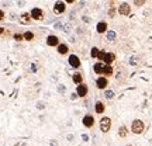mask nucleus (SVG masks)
<instances>
[{
  "mask_svg": "<svg viewBox=\"0 0 152 146\" xmlns=\"http://www.w3.org/2000/svg\"><path fill=\"white\" fill-rule=\"evenodd\" d=\"M131 132L132 134H135V135H141L142 132L145 131V124H144V121L141 119H134L132 122H131Z\"/></svg>",
  "mask_w": 152,
  "mask_h": 146,
  "instance_id": "f257e3e1",
  "label": "nucleus"
},
{
  "mask_svg": "<svg viewBox=\"0 0 152 146\" xmlns=\"http://www.w3.org/2000/svg\"><path fill=\"white\" fill-rule=\"evenodd\" d=\"M30 14H31L33 21H42L44 17H45V11L41 7H33L31 11H30Z\"/></svg>",
  "mask_w": 152,
  "mask_h": 146,
  "instance_id": "f03ea898",
  "label": "nucleus"
},
{
  "mask_svg": "<svg viewBox=\"0 0 152 146\" xmlns=\"http://www.w3.org/2000/svg\"><path fill=\"white\" fill-rule=\"evenodd\" d=\"M99 126H100V131L103 134H107L110 129H111V118L110 117H102L100 118V122H99Z\"/></svg>",
  "mask_w": 152,
  "mask_h": 146,
  "instance_id": "7ed1b4c3",
  "label": "nucleus"
},
{
  "mask_svg": "<svg viewBox=\"0 0 152 146\" xmlns=\"http://www.w3.org/2000/svg\"><path fill=\"white\" fill-rule=\"evenodd\" d=\"M65 11H66V3L64 0H56L54 3V13L58 14V16H61V14H64Z\"/></svg>",
  "mask_w": 152,
  "mask_h": 146,
  "instance_id": "20e7f679",
  "label": "nucleus"
},
{
  "mask_svg": "<svg viewBox=\"0 0 152 146\" xmlns=\"http://www.w3.org/2000/svg\"><path fill=\"white\" fill-rule=\"evenodd\" d=\"M96 87L99 90H106L109 87V77L106 76H97L96 79Z\"/></svg>",
  "mask_w": 152,
  "mask_h": 146,
  "instance_id": "39448f33",
  "label": "nucleus"
},
{
  "mask_svg": "<svg viewBox=\"0 0 152 146\" xmlns=\"http://www.w3.org/2000/svg\"><path fill=\"white\" fill-rule=\"evenodd\" d=\"M45 44H47V46H49V48H56V46L61 44V41H59V38H58V35L51 34V35H48V37H47Z\"/></svg>",
  "mask_w": 152,
  "mask_h": 146,
  "instance_id": "423d86ee",
  "label": "nucleus"
},
{
  "mask_svg": "<svg viewBox=\"0 0 152 146\" xmlns=\"http://www.w3.org/2000/svg\"><path fill=\"white\" fill-rule=\"evenodd\" d=\"M68 62H69L71 68H73V69H80L82 62H80V58H79L77 55H75V54L69 55V58H68Z\"/></svg>",
  "mask_w": 152,
  "mask_h": 146,
  "instance_id": "0eeeda50",
  "label": "nucleus"
},
{
  "mask_svg": "<svg viewBox=\"0 0 152 146\" xmlns=\"http://www.w3.org/2000/svg\"><path fill=\"white\" fill-rule=\"evenodd\" d=\"M117 13H118L120 16L123 17H127L131 14V6L128 4V3H121V4L118 6V9H117Z\"/></svg>",
  "mask_w": 152,
  "mask_h": 146,
  "instance_id": "6e6552de",
  "label": "nucleus"
},
{
  "mask_svg": "<svg viewBox=\"0 0 152 146\" xmlns=\"http://www.w3.org/2000/svg\"><path fill=\"white\" fill-rule=\"evenodd\" d=\"M87 93H89V87H87V84L82 83V84H77V86H76V96H77V97L85 98L87 96Z\"/></svg>",
  "mask_w": 152,
  "mask_h": 146,
  "instance_id": "1a4fd4ad",
  "label": "nucleus"
},
{
  "mask_svg": "<svg viewBox=\"0 0 152 146\" xmlns=\"http://www.w3.org/2000/svg\"><path fill=\"white\" fill-rule=\"evenodd\" d=\"M82 124H83L85 128H93L94 126V118H93V115H90V114L85 115L83 119H82Z\"/></svg>",
  "mask_w": 152,
  "mask_h": 146,
  "instance_id": "9d476101",
  "label": "nucleus"
},
{
  "mask_svg": "<svg viewBox=\"0 0 152 146\" xmlns=\"http://www.w3.org/2000/svg\"><path fill=\"white\" fill-rule=\"evenodd\" d=\"M96 31H97L99 34L107 33V31H109V24H107V21H99L97 25H96Z\"/></svg>",
  "mask_w": 152,
  "mask_h": 146,
  "instance_id": "9b49d317",
  "label": "nucleus"
},
{
  "mask_svg": "<svg viewBox=\"0 0 152 146\" xmlns=\"http://www.w3.org/2000/svg\"><path fill=\"white\" fill-rule=\"evenodd\" d=\"M56 52L59 55H62V56H65V55L69 54V45L68 44H62L61 42L58 46H56Z\"/></svg>",
  "mask_w": 152,
  "mask_h": 146,
  "instance_id": "f8f14e48",
  "label": "nucleus"
},
{
  "mask_svg": "<svg viewBox=\"0 0 152 146\" xmlns=\"http://www.w3.org/2000/svg\"><path fill=\"white\" fill-rule=\"evenodd\" d=\"M31 21H33V18H31L30 11H24L20 14V23L21 24H31Z\"/></svg>",
  "mask_w": 152,
  "mask_h": 146,
  "instance_id": "ddd939ff",
  "label": "nucleus"
},
{
  "mask_svg": "<svg viewBox=\"0 0 152 146\" xmlns=\"http://www.w3.org/2000/svg\"><path fill=\"white\" fill-rule=\"evenodd\" d=\"M114 60H115V54L114 52H106V56H104L103 60L104 65H113Z\"/></svg>",
  "mask_w": 152,
  "mask_h": 146,
  "instance_id": "4468645a",
  "label": "nucleus"
},
{
  "mask_svg": "<svg viewBox=\"0 0 152 146\" xmlns=\"http://www.w3.org/2000/svg\"><path fill=\"white\" fill-rule=\"evenodd\" d=\"M103 68H104L103 62H96V63L93 65V72H94L97 76H102L103 75Z\"/></svg>",
  "mask_w": 152,
  "mask_h": 146,
  "instance_id": "2eb2a0df",
  "label": "nucleus"
},
{
  "mask_svg": "<svg viewBox=\"0 0 152 146\" xmlns=\"http://www.w3.org/2000/svg\"><path fill=\"white\" fill-rule=\"evenodd\" d=\"M104 111H106V105H104L102 101H97V103L94 104V113H96V114L102 115Z\"/></svg>",
  "mask_w": 152,
  "mask_h": 146,
  "instance_id": "dca6fc26",
  "label": "nucleus"
},
{
  "mask_svg": "<svg viewBox=\"0 0 152 146\" xmlns=\"http://www.w3.org/2000/svg\"><path fill=\"white\" fill-rule=\"evenodd\" d=\"M113 75H114L113 65H104V68H103V75H102V76L110 77V76H113Z\"/></svg>",
  "mask_w": 152,
  "mask_h": 146,
  "instance_id": "f3484780",
  "label": "nucleus"
},
{
  "mask_svg": "<svg viewBox=\"0 0 152 146\" xmlns=\"http://www.w3.org/2000/svg\"><path fill=\"white\" fill-rule=\"evenodd\" d=\"M72 80H73L75 84H82V83H83V75H82L80 72H76V73H73V76H72Z\"/></svg>",
  "mask_w": 152,
  "mask_h": 146,
  "instance_id": "a211bd4d",
  "label": "nucleus"
},
{
  "mask_svg": "<svg viewBox=\"0 0 152 146\" xmlns=\"http://www.w3.org/2000/svg\"><path fill=\"white\" fill-rule=\"evenodd\" d=\"M128 132H130V129L127 128V125H121L118 128V136L120 138H127L128 136Z\"/></svg>",
  "mask_w": 152,
  "mask_h": 146,
  "instance_id": "6ab92c4d",
  "label": "nucleus"
},
{
  "mask_svg": "<svg viewBox=\"0 0 152 146\" xmlns=\"http://www.w3.org/2000/svg\"><path fill=\"white\" fill-rule=\"evenodd\" d=\"M23 37H24V41L31 42V41H34V38H35V34H34L33 31H24V33H23Z\"/></svg>",
  "mask_w": 152,
  "mask_h": 146,
  "instance_id": "aec40b11",
  "label": "nucleus"
},
{
  "mask_svg": "<svg viewBox=\"0 0 152 146\" xmlns=\"http://www.w3.org/2000/svg\"><path fill=\"white\" fill-rule=\"evenodd\" d=\"M99 51H100V49H99L97 46H93V48L90 49V58H92V59H97Z\"/></svg>",
  "mask_w": 152,
  "mask_h": 146,
  "instance_id": "412c9836",
  "label": "nucleus"
},
{
  "mask_svg": "<svg viewBox=\"0 0 152 146\" xmlns=\"http://www.w3.org/2000/svg\"><path fill=\"white\" fill-rule=\"evenodd\" d=\"M13 39L17 41V42H21V41H24V37H23L21 33H14L13 34Z\"/></svg>",
  "mask_w": 152,
  "mask_h": 146,
  "instance_id": "4be33fe9",
  "label": "nucleus"
},
{
  "mask_svg": "<svg viewBox=\"0 0 152 146\" xmlns=\"http://www.w3.org/2000/svg\"><path fill=\"white\" fill-rule=\"evenodd\" d=\"M114 96H115V94H114L113 90H107V89L104 90V97L107 98V100H111V98H114Z\"/></svg>",
  "mask_w": 152,
  "mask_h": 146,
  "instance_id": "5701e85b",
  "label": "nucleus"
},
{
  "mask_svg": "<svg viewBox=\"0 0 152 146\" xmlns=\"http://www.w3.org/2000/svg\"><path fill=\"white\" fill-rule=\"evenodd\" d=\"M115 14H117V9H115L114 6H110V9H109V17H110V18H114V17H115Z\"/></svg>",
  "mask_w": 152,
  "mask_h": 146,
  "instance_id": "b1692460",
  "label": "nucleus"
},
{
  "mask_svg": "<svg viewBox=\"0 0 152 146\" xmlns=\"http://www.w3.org/2000/svg\"><path fill=\"white\" fill-rule=\"evenodd\" d=\"M104 56H106V51H104V49H100V51H99V55H97V62H103Z\"/></svg>",
  "mask_w": 152,
  "mask_h": 146,
  "instance_id": "393cba45",
  "label": "nucleus"
},
{
  "mask_svg": "<svg viewBox=\"0 0 152 146\" xmlns=\"http://www.w3.org/2000/svg\"><path fill=\"white\" fill-rule=\"evenodd\" d=\"M107 39H109V41H114V39H115V37H117V34L114 33V31H107Z\"/></svg>",
  "mask_w": 152,
  "mask_h": 146,
  "instance_id": "a878e982",
  "label": "nucleus"
},
{
  "mask_svg": "<svg viewBox=\"0 0 152 146\" xmlns=\"http://www.w3.org/2000/svg\"><path fill=\"white\" fill-rule=\"evenodd\" d=\"M145 3H147V0H134V6L137 7H142Z\"/></svg>",
  "mask_w": 152,
  "mask_h": 146,
  "instance_id": "bb28decb",
  "label": "nucleus"
},
{
  "mask_svg": "<svg viewBox=\"0 0 152 146\" xmlns=\"http://www.w3.org/2000/svg\"><path fill=\"white\" fill-rule=\"evenodd\" d=\"M4 20H6V13H4V10L0 9V23L4 21Z\"/></svg>",
  "mask_w": 152,
  "mask_h": 146,
  "instance_id": "cd10ccee",
  "label": "nucleus"
},
{
  "mask_svg": "<svg viewBox=\"0 0 152 146\" xmlns=\"http://www.w3.org/2000/svg\"><path fill=\"white\" fill-rule=\"evenodd\" d=\"M4 34H6V28L0 25V35H4Z\"/></svg>",
  "mask_w": 152,
  "mask_h": 146,
  "instance_id": "c85d7f7f",
  "label": "nucleus"
},
{
  "mask_svg": "<svg viewBox=\"0 0 152 146\" xmlns=\"http://www.w3.org/2000/svg\"><path fill=\"white\" fill-rule=\"evenodd\" d=\"M64 1H65L66 4H73V3H75L76 0H64Z\"/></svg>",
  "mask_w": 152,
  "mask_h": 146,
  "instance_id": "c756f323",
  "label": "nucleus"
},
{
  "mask_svg": "<svg viewBox=\"0 0 152 146\" xmlns=\"http://www.w3.org/2000/svg\"><path fill=\"white\" fill-rule=\"evenodd\" d=\"M125 146H132V145H125Z\"/></svg>",
  "mask_w": 152,
  "mask_h": 146,
  "instance_id": "7c9ffc66",
  "label": "nucleus"
},
{
  "mask_svg": "<svg viewBox=\"0 0 152 146\" xmlns=\"http://www.w3.org/2000/svg\"><path fill=\"white\" fill-rule=\"evenodd\" d=\"M110 1H114V0H110Z\"/></svg>",
  "mask_w": 152,
  "mask_h": 146,
  "instance_id": "2f4dec72",
  "label": "nucleus"
}]
</instances>
